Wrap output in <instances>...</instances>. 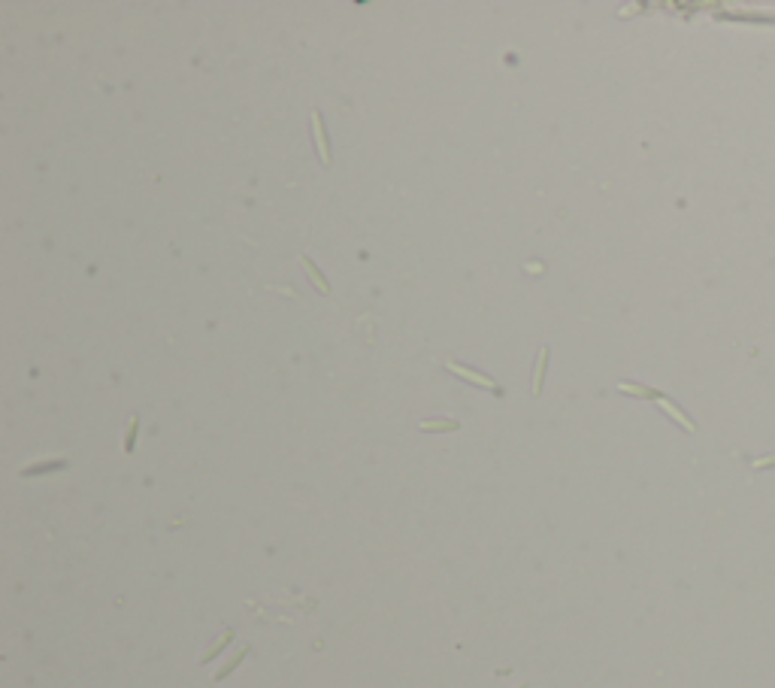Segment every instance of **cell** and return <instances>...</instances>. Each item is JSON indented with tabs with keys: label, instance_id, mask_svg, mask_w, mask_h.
Instances as JSON below:
<instances>
[{
	"label": "cell",
	"instance_id": "6da1fadb",
	"mask_svg": "<svg viewBox=\"0 0 775 688\" xmlns=\"http://www.w3.org/2000/svg\"><path fill=\"white\" fill-rule=\"evenodd\" d=\"M449 370H451V373H458V376H466L470 382H476V386H485V388H491L494 394H500V388L494 386L491 379H488V376H482V373H473L470 367H463V364H449Z\"/></svg>",
	"mask_w": 775,
	"mask_h": 688
},
{
	"label": "cell",
	"instance_id": "7a4b0ae2",
	"mask_svg": "<svg viewBox=\"0 0 775 688\" xmlns=\"http://www.w3.org/2000/svg\"><path fill=\"white\" fill-rule=\"evenodd\" d=\"M312 125L318 131V143H321V164H330V143H327V133H324V119L312 112Z\"/></svg>",
	"mask_w": 775,
	"mask_h": 688
},
{
	"label": "cell",
	"instance_id": "3957f363",
	"mask_svg": "<svg viewBox=\"0 0 775 688\" xmlns=\"http://www.w3.org/2000/svg\"><path fill=\"white\" fill-rule=\"evenodd\" d=\"M539 367H537V386H533V394H539L542 391V376H545V367H549V349H542L539 352Z\"/></svg>",
	"mask_w": 775,
	"mask_h": 688
},
{
	"label": "cell",
	"instance_id": "277c9868",
	"mask_svg": "<svg viewBox=\"0 0 775 688\" xmlns=\"http://www.w3.org/2000/svg\"><path fill=\"white\" fill-rule=\"evenodd\" d=\"M303 264H306V270H309V276H312V279L318 282V288H321L324 295H327L330 288H327V282H324V276H321V270H318V267H315V264H312V261H309V258H306V255H303Z\"/></svg>",
	"mask_w": 775,
	"mask_h": 688
},
{
	"label": "cell",
	"instance_id": "5b68a950",
	"mask_svg": "<svg viewBox=\"0 0 775 688\" xmlns=\"http://www.w3.org/2000/svg\"><path fill=\"white\" fill-rule=\"evenodd\" d=\"M421 427H424V431H436V427H439V431H454V427H461V425L451 422V419H446V422H424Z\"/></svg>",
	"mask_w": 775,
	"mask_h": 688
},
{
	"label": "cell",
	"instance_id": "8992f818",
	"mask_svg": "<svg viewBox=\"0 0 775 688\" xmlns=\"http://www.w3.org/2000/svg\"><path fill=\"white\" fill-rule=\"evenodd\" d=\"M133 434H136V415H133V422H131V431H128V449L133 443Z\"/></svg>",
	"mask_w": 775,
	"mask_h": 688
}]
</instances>
